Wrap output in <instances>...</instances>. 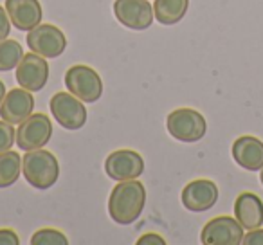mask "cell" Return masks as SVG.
I'll return each mask as SVG.
<instances>
[{"label": "cell", "instance_id": "obj_1", "mask_svg": "<svg viewBox=\"0 0 263 245\" xmlns=\"http://www.w3.org/2000/svg\"><path fill=\"white\" fill-rule=\"evenodd\" d=\"M146 204V190L137 179L121 180L108 198L110 218L119 225H130L143 215Z\"/></svg>", "mask_w": 263, "mask_h": 245}, {"label": "cell", "instance_id": "obj_2", "mask_svg": "<svg viewBox=\"0 0 263 245\" xmlns=\"http://www.w3.org/2000/svg\"><path fill=\"white\" fill-rule=\"evenodd\" d=\"M22 172L27 184L36 190H49L60 177V164L54 154L47 150H29L22 159Z\"/></svg>", "mask_w": 263, "mask_h": 245}, {"label": "cell", "instance_id": "obj_3", "mask_svg": "<svg viewBox=\"0 0 263 245\" xmlns=\"http://www.w3.org/2000/svg\"><path fill=\"white\" fill-rule=\"evenodd\" d=\"M166 128L170 136L180 143H197L208 132V123L197 110L177 108L166 117Z\"/></svg>", "mask_w": 263, "mask_h": 245}, {"label": "cell", "instance_id": "obj_4", "mask_svg": "<svg viewBox=\"0 0 263 245\" xmlns=\"http://www.w3.org/2000/svg\"><path fill=\"white\" fill-rule=\"evenodd\" d=\"M65 87L83 103H96L103 96V81L92 67L72 65L65 72Z\"/></svg>", "mask_w": 263, "mask_h": 245}, {"label": "cell", "instance_id": "obj_5", "mask_svg": "<svg viewBox=\"0 0 263 245\" xmlns=\"http://www.w3.org/2000/svg\"><path fill=\"white\" fill-rule=\"evenodd\" d=\"M51 114L60 126L67 130H80L87 123V108L83 101L70 92H56L51 98Z\"/></svg>", "mask_w": 263, "mask_h": 245}, {"label": "cell", "instance_id": "obj_6", "mask_svg": "<svg viewBox=\"0 0 263 245\" xmlns=\"http://www.w3.org/2000/svg\"><path fill=\"white\" fill-rule=\"evenodd\" d=\"M27 47L44 58H58L67 49V38L62 29L52 24H40L27 31Z\"/></svg>", "mask_w": 263, "mask_h": 245}, {"label": "cell", "instance_id": "obj_7", "mask_svg": "<svg viewBox=\"0 0 263 245\" xmlns=\"http://www.w3.org/2000/svg\"><path fill=\"white\" fill-rule=\"evenodd\" d=\"M52 121L45 114H31L16 130V144L20 150H38L51 141Z\"/></svg>", "mask_w": 263, "mask_h": 245}, {"label": "cell", "instance_id": "obj_8", "mask_svg": "<svg viewBox=\"0 0 263 245\" xmlns=\"http://www.w3.org/2000/svg\"><path fill=\"white\" fill-rule=\"evenodd\" d=\"M114 15L121 26L134 31H143L154 24V4L148 0H116Z\"/></svg>", "mask_w": 263, "mask_h": 245}, {"label": "cell", "instance_id": "obj_9", "mask_svg": "<svg viewBox=\"0 0 263 245\" xmlns=\"http://www.w3.org/2000/svg\"><path fill=\"white\" fill-rule=\"evenodd\" d=\"M243 236V227L236 218L216 216L202 227L200 241L204 245H238Z\"/></svg>", "mask_w": 263, "mask_h": 245}, {"label": "cell", "instance_id": "obj_10", "mask_svg": "<svg viewBox=\"0 0 263 245\" xmlns=\"http://www.w3.org/2000/svg\"><path fill=\"white\" fill-rule=\"evenodd\" d=\"M105 172L112 180L139 179L144 172V159L134 150H116L106 157Z\"/></svg>", "mask_w": 263, "mask_h": 245}, {"label": "cell", "instance_id": "obj_11", "mask_svg": "<svg viewBox=\"0 0 263 245\" xmlns=\"http://www.w3.org/2000/svg\"><path fill=\"white\" fill-rule=\"evenodd\" d=\"M47 58L31 51L24 54L22 62L16 65V81L22 88L29 92H38L47 85L49 80V63Z\"/></svg>", "mask_w": 263, "mask_h": 245}, {"label": "cell", "instance_id": "obj_12", "mask_svg": "<svg viewBox=\"0 0 263 245\" xmlns=\"http://www.w3.org/2000/svg\"><path fill=\"white\" fill-rule=\"evenodd\" d=\"M218 200V186L213 180L197 179L186 184L182 190V204L193 213H202L211 209Z\"/></svg>", "mask_w": 263, "mask_h": 245}, {"label": "cell", "instance_id": "obj_13", "mask_svg": "<svg viewBox=\"0 0 263 245\" xmlns=\"http://www.w3.org/2000/svg\"><path fill=\"white\" fill-rule=\"evenodd\" d=\"M34 110V98L26 88H13L6 92V98L0 105V117L8 121L9 125H20L22 121L33 114Z\"/></svg>", "mask_w": 263, "mask_h": 245}, {"label": "cell", "instance_id": "obj_14", "mask_svg": "<svg viewBox=\"0 0 263 245\" xmlns=\"http://www.w3.org/2000/svg\"><path fill=\"white\" fill-rule=\"evenodd\" d=\"M6 11L13 27L18 31H31L42 24L44 11L38 0H6Z\"/></svg>", "mask_w": 263, "mask_h": 245}, {"label": "cell", "instance_id": "obj_15", "mask_svg": "<svg viewBox=\"0 0 263 245\" xmlns=\"http://www.w3.org/2000/svg\"><path fill=\"white\" fill-rule=\"evenodd\" d=\"M233 159L238 166L249 172L263 168V141L254 136H241L233 143Z\"/></svg>", "mask_w": 263, "mask_h": 245}, {"label": "cell", "instance_id": "obj_16", "mask_svg": "<svg viewBox=\"0 0 263 245\" xmlns=\"http://www.w3.org/2000/svg\"><path fill=\"white\" fill-rule=\"evenodd\" d=\"M234 218L247 231L263 225V202L258 195L243 191L234 200Z\"/></svg>", "mask_w": 263, "mask_h": 245}, {"label": "cell", "instance_id": "obj_17", "mask_svg": "<svg viewBox=\"0 0 263 245\" xmlns=\"http://www.w3.org/2000/svg\"><path fill=\"white\" fill-rule=\"evenodd\" d=\"M187 8L190 0H155L154 15L155 20L162 26H173L186 16Z\"/></svg>", "mask_w": 263, "mask_h": 245}, {"label": "cell", "instance_id": "obj_18", "mask_svg": "<svg viewBox=\"0 0 263 245\" xmlns=\"http://www.w3.org/2000/svg\"><path fill=\"white\" fill-rule=\"evenodd\" d=\"M22 172V157L18 152H2L0 154V190L9 187L18 180Z\"/></svg>", "mask_w": 263, "mask_h": 245}, {"label": "cell", "instance_id": "obj_19", "mask_svg": "<svg viewBox=\"0 0 263 245\" xmlns=\"http://www.w3.org/2000/svg\"><path fill=\"white\" fill-rule=\"evenodd\" d=\"M24 58V49L16 40H2L0 42V72L13 70Z\"/></svg>", "mask_w": 263, "mask_h": 245}, {"label": "cell", "instance_id": "obj_20", "mask_svg": "<svg viewBox=\"0 0 263 245\" xmlns=\"http://www.w3.org/2000/svg\"><path fill=\"white\" fill-rule=\"evenodd\" d=\"M31 245H69V240L62 231L44 227L31 236Z\"/></svg>", "mask_w": 263, "mask_h": 245}, {"label": "cell", "instance_id": "obj_21", "mask_svg": "<svg viewBox=\"0 0 263 245\" xmlns=\"http://www.w3.org/2000/svg\"><path fill=\"white\" fill-rule=\"evenodd\" d=\"M16 143V130L13 128V125H9L8 121H0V154L8 152L13 148V144Z\"/></svg>", "mask_w": 263, "mask_h": 245}, {"label": "cell", "instance_id": "obj_22", "mask_svg": "<svg viewBox=\"0 0 263 245\" xmlns=\"http://www.w3.org/2000/svg\"><path fill=\"white\" fill-rule=\"evenodd\" d=\"M11 20H9V15L8 11H6V8H2L0 6V42L6 40V38L9 36V33H11Z\"/></svg>", "mask_w": 263, "mask_h": 245}, {"label": "cell", "instance_id": "obj_23", "mask_svg": "<svg viewBox=\"0 0 263 245\" xmlns=\"http://www.w3.org/2000/svg\"><path fill=\"white\" fill-rule=\"evenodd\" d=\"M241 243H245V245H263V229H261V227H258V229L249 231V233L243 236V240H241Z\"/></svg>", "mask_w": 263, "mask_h": 245}, {"label": "cell", "instance_id": "obj_24", "mask_svg": "<svg viewBox=\"0 0 263 245\" xmlns=\"http://www.w3.org/2000/svg\"><path fill=\"white\" fill-rule=\"evenodd\" d=\"M20 238L16 231L13 229H0V245H18Z\"/></svg>", "mask_w": 263, "mask_h": 245}, {"label": "cell", "instance_id": "obj_25", "mask_svg": "<svg viewBox=\"0 0 263 245\" xmlns=\"http://www.w3.org/2000/svg\"><path fill=\"white\" fill-rule=\"evenodd\" d=\"M137 245H166V240L157 233H148L137 240Z\"/></svg>", "mask_w": 263, "mask_h": 245}, {"label": "cell", "instance_id": "obj_26", "mask_svg": "<svg viewBox=\"0 0 263 245\" xmlns=\"http://www.w3.org/2000/svg\"><path fill=\"white\" fill-rule=\"evenodd\" d=\"M6 85L2 83V81H0V105H2V101H4V98H6Z\"/></svg>", "mask_w": 263, "mask_h": 245}, {"label": "cell", "instance_id": "obj_27", "mask_svg": "<svg viewBox=\"0 0 263 245\" xmlns=\"http://www.w3.org/2000/svg\"><path fill=\"white\" fill-rule=\"evenodd\" d=\"M259 172H261V173H259V180H261V184H263V168L259 169Z\"/></svg>", "mask_w": 263, "mask_h": 245}]
</instances>
